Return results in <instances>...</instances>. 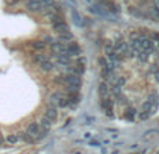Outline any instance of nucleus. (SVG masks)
I'll return each instance as SVG.
<instances>
[{
	"label": "nucleus",
	"instance_id": "12",
	"mask_svg": "<svg viewBox=\"0 0 159 154\" xmlns=\"http://www.w3.org/2000/svg\"><path fill=\"white\" fill-rule=\"evenodd\" d=\"M6 2H7V4H13V6H14V4L20 3L21 0H6Z\"/></svg>",
	"mask_w": 159,
	"mask_h": 154
},
{
	"label": "nucleus",
	"instance_id": "5",
	"mask_svg": "<svg viewBox=\"0 0 159 154\" xmlns=\"http://www.w3.org/2000/svg\"><path fill=\"white\" fill-rule=\"evenodd\" d=\"M52 30L58 34H63V32H68L69 30V25L66 21H62V23H57V24H52Z\"/></svg>",
	"mask_w": 159,
	"mask_h": 154
},
{
	"label": "nucleus",
	"instance_id": "1",
	"mask_svg": "<svg viewBox=\"0 0 159 154\" xmlns=\"http://www.w3.org/2000/svg\"><path fill=\"white\" fill-rule=\"evenodd\" d=\"M89 13H92V14H94V15H99V17H103V18H110L111 17L110 13H108L100 3L90 4L89 6Z\"/></svg>",
	"mask_w": 159,
	"mask_h": 154
},
{
	"label": "nucleus",
	"instance_id": "7",
	"mask_svg": "<svg viewBox=\"0 0 159 154\" xmlns=\"http://www.w3.org/2000/svg\"><path fill=\"white\" fill-rule=\"evenodd\" d=\"M70 18H72V21L75 23V25L82 27V15L76 9H70Z\"/></svg>",
	"mask_w": 159,
	"mask_h": 154
},
{
	"label": "nucleus",
	"instance_id": "9",
	"mask_svg": "<svg viewBox=\"0 0 159 154\" xmlns=\"http://www.w3.org/2000/svg\"><path fill=\"white\" fill-rule=\"evenodd\" d=\"M51 9L54 10L57 14H63V13H65V7H63V4L59 3V2H55V3L51 6Z\"/></svg>",
	"mask_w": 159,
	"mask_h": 154
},
{
	"label": "nucleus",
	"instance_id": "10",
	"mask_svg": "<svg viewBox=\"0 0 159 154\" xmlns=\"http://www.w3.org/2000/svg\"><path fill=\"white\" fill-rule=\"evenodd\" d=\"M30 46L33 48V49H35V50H42V49H45L47 44H45L44 41H33L30 44Z\"/></svg>",
	"mask_w": 159,
	"mask_h": 154
},
{
	"label": "nucleus",
	"instance_id": "8",
	"mask_svg": "<svg viewBox=\"0 0 159 154\" xmlns=\"http://www.w3.org/2000/svg\"><path fill=\"white\" fill-rule=\"evenodd\" d=\"M58 41H61V42H70V41H73V34L70 32V31L63 32V34H58Z\"/></svg>",
	"mask_w": 159,
	"mask_h": 154
},
{
	"label": "nucleus",
	"instance_id": "14",
	"mask_svg": "<svg viewBox=\"0 0 159 154\" xmlns=\"http://www.w3.org/2000/svg\"><path fill=\"white\" fill-rule=\"evenodd\" d=\"M158 154H159V153H158Z\"/></svg>",
	"mask_w": 159,
	"mask_h": 154
},
{
	"label": "nucleus",
	"instance_id": "6",
	"mask_svg": "<svg viewBox=\"0 0 159 154\" xmlns=\"http://www.w3.org/2000/svg\"><path fill=\"white\" fill-rule=\"evenodd\" d=\"M127 13L134 18H142V15H144V10H141L138 6H129Z\"/></svg>",
	"mask_w": 159,
	"mask_h": 154
},
{
	"label": "nucleus",
	"instance_id": "13",
	"mask_svg": "<svg viewBox=\"0 0 159 154\" xmlns=\"http://www.w3.org/2000/svg\"><path fill=\"white\" fill-rule=\"evenodd\" d=\"M87 2H89V3L90 2H92V3H96V0H87Z\"/></svg>",
	"mask_w": 159,
	"mask_h": 154
},
{
	"label": "nucleus",
	"instance_id": "4",
	"mask_svg": "<svg viewBox=\"0 0 159 154\" xmlns=\"http://www.w3.org/2000/svg\"><path fill=\"white\" fill-rule=\"evenodd\" d=\"M66 50H68V55H69V56H79V55H82L80 45L75 41L68 42V45H66Z\"/></svg>",
	"mask_w": 159,
	"mask_h": 154
},
{
	"label": "nucleus",
	"instance_id": "11",
	"mask_svg": "<svg viewBox=\"0 0 159 154\" xmlns=\"http://www.w3.org/2000/svg\"><path fill=\"white\" fill-rule=\"evenodd\" d=\"M42 41H44V42H45V44H47V45H49V46H51V45H52V44H54V42H55V39L52 38L51 35H45Z\"/></svg>",
	"mask_w": 159,
	"mask_h": 154
},
{
	"label": "nucleus",
	"instance_id": "3",
	"mask_svg": "<svg viewBox=\"0 0 159 154\" xmlns=\"http://www.w3.org/2000/svg\"><path fill=\"white\" fill-rule=\"evenodd\" d=\"M100 4H102L110 14H113V13H114V14H120V11H121L120 6H118L117 3H114V2H111V0H102Z\"/></svg>",
	"mask_w": 159,
	"mask_h": 154
},
{
	"label": "nucleus",
	"instance_id": "2",
	"mask_svg": "<svg viewBox=\"0 0 159 154\" xmlns=\"http://www.w3.org/2000/svg\"><path fill=\"white\" fill-rule=\"evenodd\" d=\"M24 6L31 13H41L44 10V4L39 0H24Z\"/></svg>",
	"mask_w": 159,
	"mask_h": 154
}]
</instances>
